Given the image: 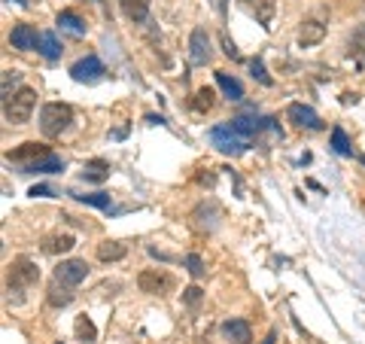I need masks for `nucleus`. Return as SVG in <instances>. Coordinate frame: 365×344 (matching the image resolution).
I'll return each instance as SVG.
<instances>
[{"label": "nucleus", "instance_id": "nucleus-1", "mask_svg": "<svg viewBox=\"0 0 365 344\" xmlns=\"http://www.w3.org/2000/svg\"><path fill=\"white\" fill-rule=\"evenodd\" d=\"M34 107H37V91L31 86H21L13 98L4 101V119L13 122V125H25L31 119Z\"/></svg>", "mask_w": 365, "mask_h": 344}, {"label": "nucleus", "instance_id": "nucleus-2", "mask_svg": "<svg viewBox=\"0 0 365 344\" xmlns=\"http://www.w3.org/2000/svg\"><path fill=\"white\" fill-rule=\"evenodd\" d=\"M73 125V110L71 104H46L40 110V131L46 137H61Z\"/></svg>", "mask_w": 365, "mask_h": 344}, {"label": "nucleus", "instance_id": "nucleus-3", "mask_svg": "<svg viewBox=\"0 0 365 344\" xmlns=\"http://www.w3.org/2000/svg\"><path fill=\"white\" fill-rule=\"evenodd\" d=\"M210 141H213L216 150L225 153V156H241V153L250 150V141L237 134L228 122H225V125H216V128H210Z\"/></svg>", "mask_w": 365, "mask_h": 344}, {"label": "nucleus", "instance_id": "nucleus-4", "mask_svg": "<svg viewBox=\"0 0 365 344\" xmlns=\"http://www.w3.org/2000/svg\"><path fill=\"white\" fill-rule=\"evenodd\" d=\"M40 280V268L34 265L31 259H16L13 265H9V274H6V283L9 290H28Z\"/></svg>", "mask_w": 365, "mask_h": 344}, {"label": "nucleus", "instance_id": "nucleus-5", "mask_svg": "<svg viewBox=\"0 0 365 344\" xmlns=\"http://www.w3.org/2000/svg\"><path fill=\"white\" fill-rule=\"evenodd\" d=\"M137 286H140V293H150V295H168L174 290V278H170L168 271L146 268V271H140V278H137Z\"/></svg>", "mask_w": 365, "mask_h": 344}, {"label": "nucleus", "instance_id": "nucleus-6", "mask_svg": "<svg viewBox=\"0 0 365 344\" xmlns=\"http://www.w3.org/2000/svg\"><path fill=\"white\" fill-rule=\"evenodd\" d=\"M210 55H213L210 34H207V28L198 25L195 31H192V37H189V61H192V64H207Z\"/></svg>", "mask_w": 365, "mask_h": 344}, {"label": "nucleus", "instance_id": "nucleus-7", "mask_svg": "<svg viewBox=\"0 0 365 344\" xmlns=\"http://www.w3.org/2000/svg\"><path fill=\"white\" fill-rule=\"evenodd\" d=\"M88 278V265L86 259H64L58 268H55V280H61L67 286H79Z\"/></svg>", "mask_w": 365, "mask_h": 344}, {"label": "nucleus", "instance_id": "nucleus-8", "mask_svg": "<svg viewBox=\"0 0 365 344\" xmlns=\"http://www.w3.org/2000/svg\"><path fill=\"white\" fill-rule=\"evenodd\" d=\"M71 76L76 83H98V79L104 76V64H101L98 55H86L83 61H76L71 67Z\"/></svg>", "mask_w": 365, "mask_h": 344}, {"label": "nucleus", "instance_id": "nucleus-9", "mask_svg": "<svg viewBox=\"0 0 365 344\" xmlns=\"http://www.w3.org/2000/svg\"><path fill=\"white\" fill-rule=\"evenodd\" d=\"M287 116H289V122L295 125V128H307V131H319V128H323V119H319L317 113L311 107H304V104H289Z\"/></svg>", "mask_w": 365, "mask_h": 344}, {"label": "nucleus", "instance_id": "nucleus-10", "mask_svg": "<svg viewBox=\"0 0 365 344\" xmlns=\"http://www.w3.org/2000/svg\"><path fill=\"white\" fill-rule=\"evenodd\" d=\"M241 6L259 21L262 28H271L274 13H277V0H241Z\"/></svg>", "mask_w": 365, "mask_h": 344}, {"label": "nucleus", "instance_id": "nucleus-11", "mask_svg": "<svg viewBox=\"0 0 365 344\" xmlns=\"http://www.w3.org/2000/svg\"><path fill=\"white\" fill-rule=\"evenodd\" d=\"M58 171H64V158L55 156V153H46L37 158V162L25 165V174H58Z\"/></svg>", "mask_w": 365, "mask_h": 344}, {"label": "nucleus", "instance_id": "nucleus-12", "mask_svg": "<svg viewBox=\"0 0 365 344\" xmlns=\"http://www.w3.org/2000/svg\"><path fill=\"white\" fill-rule=\"evenodd\" d=\"M9 43H13L16 49L28 52V49H37V43H40V34L34 31L31 25H16V28H13V34H9Z\"/></svg>", "mask_w": 365, "mask_h": 344}, {"label": "nucleus", "instance_id": "nucleus-13", "mask_svg": "<svg viewBox=\"0 0 365 344\" xmlns=\"http://www.w3.org/2000/svg\"><path fill=\"white\" fill-rule=\"evenodd\" d=\"M222 335H225L228 341H235V344H250L253 332H250L247 320H225V323H222Z\"/></svg>", "mask_w": 365, "mask_h": 344}, {"label": "nucleus", "instance_id": "nucleus-14", "mask_svg": "<svg viewBox=\"0 0 365 344\" xmlns=\"http://www.w3.org/2000/svg\"><path fill=\"white\" fill-rule=\"evenodd\" d=\"M46 153H49V150H46L43 143H34V141H31V143H21L19 150H13L6 158H13V162H21V168H25V165H31V162H37V158L46 156Z\"/></svg>", "mask_w": 365, "mask_h": 344}, {"label": "nucleus", "instance_id": "nucleus-15", "mask_svg": "<svg viewBox=\"0 0 365 344\" xmlns=\"http://www.w3.org/2000/svg\"><path fill=\"white\" fill-rule=\"evenodd\" d=\"M58 28L67 31V34H73V37H86V31H88V25L73 13V9H61L58 13Z\"/></svg>", "mask_w": 365, "mask_h": 344}, {"label": "nucleus", "instance_id": "nucleus-16", "mask_svg": "<svg viewBox=\"0 0 365 344\" xmlns=\"http://www.w3.org/2000/svg\"><path fill=\"white\" fill-rule=\"evenodd\" d=\"M323 37H326V25H323V21H317V19L304 21L302 31H299V43L302 46H317Z\"/></svg>", "mask_w": 365, "mask_h": 344}, {"label": "nucleus", "instance_id": "nucleus-17", "mask_svg": "<svg viewBox=\"0 0 365 344\" xmlns=\"http://www.w3.org/2000/svg\"><path fill=\"white\" fill-rule=\"evenodd\" d=\"M125 19L131 21H146L150 19V0H119Z\"/></svg>", "mask_w": 365, "mask_h": 344}, {"label": "nucleus", "instance_id": "nucleus-18", "mask_svg": "<svg viewBox=\"0 0 365 344\" xmlns=\"http://www.w3.org/2000/svg\"><path fill=\"white\" fill-rule=\"evenodd\" d=\"M37 52L43 55L46 61H58L61 59V43H58V37L55 34H40V43H37Z\"/></svg>", "mask_w": 365, "mask_h": 344}, {"label": "nucleus", "instance_id": "nucleus-19", "mask_svg": "<svg viewBox=\"0 0 365 344\" xmlns=\"http://www.w3.org/2000/svg\"><path fill=\"white\" fill-rule=\"evenodd\" d=\"M125 253H128V247H125L122 241H101L98 244V259L101 262H119V259H125Z\"/></svg>", "mask_w": 365, "mask_h": 344}, {"label": "nucleus", "instance_id": "nucleus-20", "mask_svg": "<svg viewBox=\"0 0 365 344\" xmlns=\"http://www.w3.org/2000/svg\"><path fill=\"white\" fill-rule=\"evenodd\" d=\"M73 235H49L43 241V253H49V256H55V253H67V250H73Z\"/></svg>", "mask_w": 365, "mask_h": 344}, {"label": "nucleus", "instance_id": "nucleus-21", "mask_svg": "<svg viewBox=\"0 0 365 344\" xmlns=\"http://www.w3.org/2000/svg\"><path fill=\"white\" fill-rule=\"evenodd\" d=\"M71 302H73L71 286L61 283V280H55V283L49 286V305H52V308H67Z\"/></svg>", "mask_w": 365, "mask_h": 344}, {"label": "nucleus", "instance_id": "nucleus-22", "mask_svg": "<svg viewBox=\"0 0 365 344\" xmlns=\"http://www.w3.org/2000/svg\"><path fill=\"white\" fill-rule=\"evenodd\" d=\"M216 83H220V88L225 91V98H232V101H241V98H244V86L237 83L235 76H228L225 71L216 74Z\"/></svg>", "mask_w": 365, "mask_h": 344}, {"label": "nucleus", "instance_id": "nucleus-23", "mask_svg": "<svg viewBox=\"0 0 365 344\" xmlns=\"http://www.w3.org/2000/svg\"><path fill=\"white\" fill-rule=\"evenodd\" d=\"M213 104H216V91L213 88H198L195 91V98H192V110L195 113H207V110H213Z\"/></svg>", "mask_w": 365, "mask_h": 344}, {"label": "nucleus", "instance_id": "nucleus-24", "mask_svg": "<svg viewBox=\"0 0 365 344\" xmlns=\"http://www.w3.org/2000/svg\"><path fill=\"white\" fill-rule=\"evenodd\" d=\"M107 177H110V165L101 162V158H95V162H88V165L83 168V180L101 183V180H107Z\"/></svg>", "mask_w": 365, "mask_h": 344}, {"label": "nucleus", "instance_id": "nucleus-25", "mask_svg": "<svg viewBox=\"0 0 365 344\" xmlns=\"http://www.w3.org/2000/svg\"><path fill=\"white\" fill-rule=\"evenodd\" d=\"M76 338L79 341H95L98 338V329H95V323H91V320L83 314V317H76Z\"/></svg>", "mask_w": 365, "mask_h": 344}, {"label": "nucleus", "instance_id": "nucleus-26", "mask_svg": "<svg viewBox=\"0 0 365 344\" xmlns=\"http://www.w3.org/2000/svg\"><path fill=\"white\" fill-rule=\"evenodd\" d=\"M332 150L338 153V156H353V146H350V141H347V131L344 128H332Z\"/></svg>", "mask_w": 365, "mask_h": 344}, {"label": "nucleus", "instance_id": "nucleus-27", "mask_svg": "<svg viewBox=\"0 0 365 344\" xmlns=\"http://www.w3.org/2000/svg\"><path fill=\"white\" fill-rule=\"evenodd\" d=\"M76 201L91 204V208H101V211H110V195L107 192H91V195H76Z\"/></svg>", "mask_w": 365, "mask_h": 344}, {"label": "nucleus", "instance_id": "nucleus-28", "mask_svg": "<svg viewBox=\"0 0 365 344\" xmlns=\"http://www.w3.org/2000/svg\"><path fill=\"white\" fill-rule=\"evenodd\" d=\"M19 83H21V74H19V71H4V101L16 95L13 88H16Z\"/></svg>", "mask_w": 365, "mask_h": 344}, {"label": "nucleus", "instance_id": "nucleus-29", "mask_svg": "<svg viewBox=\"0 0 365 344\" xmlns=\"http://www.w3.org/2000/svg\"><path fill=\"white\" fill-rule=\"evenodd\" d=\"M250 71H253V76L259 79L262 86H274V79L265 74V64H262V59H253V61H250Z\"/></svg>", "mask_w": 365, "mask_h": 344}, {"label": "nucleus", "instance_id": "nucleus-30", "mask_svg": "<svg viewBox=\"0 0 365 344\" xmlns=\"http://www.w3.org/2000/svg\"><path fill=\"white\" fill-rule=\"evenodd\" d=\"M186 268H189L192 278H201V274H204V262H201V256H198V253H189V256H186Z\"/></svg>", "mask_w": 365, "mask_h": 344}, {"label": "nucleus", "instance_id": "nucleus-31", "mask_svg": "<svg viewBox=\"0 0 365 344\" xmlns=\"http://www.w3.org/2000/svg\"><path fill=\"white\" fill-rule=\"evenodd\" d=\"M198 302H201V290H198V286H189V290H186V305L195 308Z\"/></svg>", "mask_w": 365, "mask_h": 344}, {"label": "nucleus", "instance_id": "nucleus-32", "mask_svg": "<svg viewBox=\"0 0 365 344\" xmlns=\"http://www.w3.org/2000/svg\"><path fill=\"white\" fill-rule=\"evenodd\" d=\"M365 49V28L356 31V37H353V52H362Z\"/></svg>", "mask_w": 365, "mask_h": 344}, {"label": "nucleus", "instance_id": "nucleus-33", "mask_svg": "<svg viewBox=\"0 0 365 344\" xmlns=\"http://www.w3.org/2000/svg\"><path fill=\"white\" fill-rule=\"evenodd\" d=\"M28 195H34V198H46V195H52V189L49 186H34Z\"/></svg>", "mask_w": 365, "mask_h": 344}, {"label": "nucleus", "instance_id": "nucleus-34", "mask_svg": "<svg viewBox=\"0 0 365 344\" xmlns=\"http://www.w3.org/2000/svg\"><path fill=\"white\" fill-rule=\"evenodd\" d=\"M222 46H225V55H228V59H237V49H235V43H232V40L222 37Z\"/></svg>", "mask_w": 365, "mask_h": 344}, {"label": "nucleus", "instance_id": "nucleus-35", "mask_svg": "<svg viewBox=\"0 0 365 344\" xmlns=\"http://www.w3.org/2000/svg\"><path fill=\"white\" fill-rule=\"evenodd\" d=\"M146 122H150V125H162L165 119H162V116H146Z\"/></svg>", "mask_w": 365, "mask_h": 344}, {"label": "nucleus", "instance_id": "nucleus-36", "mask_svg": "<svg viewBox=\"0 0 365 344\" xmlns=\"http://www.w3.org/2000/svg\"><path fill=\"white\" fill-rule=\"evenodd\" d=\"M274 341H277V335H274V332H268V338L262 341V344H274Z\"/></svg>", "mask_w": 365, "mask_h": 344}, {"label": "nucleus", "instance_id": "nucleus-37", "mask_svg": "<svg viewBox=\"0 0 365 344\" xmlns=\"http://www.w3.org/2000/svg\"><path fill=\"white\" fill-rule=\"evenodd\" d=\"M13 4H28V0H13Z\"/></svg>", "mask_w": 365, "mask_h": 344}, {"label": "nucleus", "instance_id": "nucleus-38", "mask_svg": "<svg viewBox=\"0 0 365 344\" xmlns=\"http://www.w3.org/2000/svg\"><path fill=\"white\" fill-rule=\"evenodd\" d=\"M359 162H362V168H365V156H362V158H359Z\"/></svg>", "mask_w": 365, "mask_h": 344}]
</instances>
